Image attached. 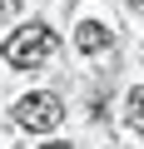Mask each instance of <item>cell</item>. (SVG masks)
<instances>
[{
    "label": "cell",
    "mask_w": 144,
    "mask_h": 149,
    "mask_svg": "<svg viewBox=\"0 0 144 149\" xmlns=\"http://www.w3.org/2000/svg\"><path fill=\"white\" fill-rule=\"evenodd\" d=\"M60 50V40H55V30L50 25H25V30H15L10 40H5V65H15V70H35L40 60H50Z\"/></svg>",
    "instance_id": "cell-1"
},
{
    "label": "cell",
    "mask_w": 144,
    "mask_h": 149,
    "mask_svg": "<svg viewBox=\"0 0 144 149\" xmlns=\"http://www.w3.org/2000/svg\"><path fill=\"white\" fill-rule=\"evenodd\" d=\"M15 114H20V124H25V129H35V134H50V129H60V119H65V104H60V95H50V90H35V95H25V100L15 104Z\"/></svg>",
    "instance_id": "cell-2"
},
{
    "label": "cell",
    "mask_w": 144,
    "mask_h": 149,
    "mask_svg": "<svg viewBox=\"0 0 144 149\" xmlns=\"http://www.w3.org/2000/svg\"><path fill=\"white\" fill-rule=\"evenodd\" d=\"M109 40H114V30H109V25H99V20H85V25L75 30V45H80L85 55H99V50H109Z\"/></svg>",
    "instance_id": "cell-3"
},
{
    "label": "cell",
    "mask_w": 144,
    "mask_h": 149,
    "mask_svg": "<svg viewBox=\"0 0 144 149\" xmlns=\"http://www.w3.org/2000/svg\"><path fill=\"white\" fill-rule=\"evenodd\" d=\"M129 124L144 134V85H139V90H129Z\"/></svg>",
    "instance_id": "cell-4"
},
{
    "label": "cell",
    "mask_w": 144,
    "mask_h": 149,
    "mask_svg": "<svg viewBox=\"0 0 144 149\" xmlns=\"http://www.w3.org/2000/svg\"><path fill=\"white\" fill-rule=\"evenodd\" d=\"M45 149H75V144H60V139H55V144H45Z\"/></svg>",
    "instance_id": "cell-5"
},
{
    "label": "cell",
    "mask_w": 144,
    "mask_h": 149,
    "mask_svg": "<svg viewBox=\"0 0 144 149\" xmlns=\"http://www.w3.org/2000/svg\"><path fill=\"white\" fill-rule=\"evenodd\" d=\"M129 5H134V10H139V15H144V0H129Z\"/></svg>",
    "instance_id": "cell-6"
}]
</instances>
